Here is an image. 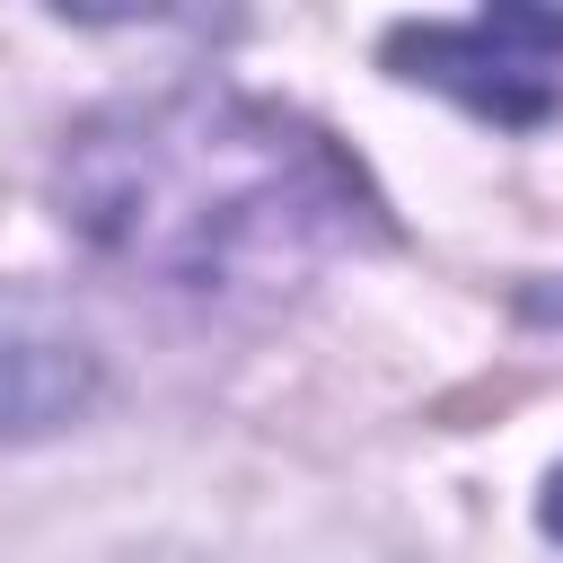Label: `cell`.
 I'll list each match as a JSON object with an SVG mask.
<instances>
[{
    "label": "cell",
    "instance_id": "4",
    "mask_svg": "<svg viewBox=\"0 0 563 563\" xmlns=\"http://www.w3.org/2000/svg\"><path fill=\"white\" fill-rule=\"evenodd\" d=\"M537 528H545V537H563V466L545 475V501H537Z\"/></svg>",
    "mask_w": 563,
    "mask_h": 563
},
{
    "label": "cell",
    "instance_id": "3",
    "mask_svg": "<svg viewBox=\"0 0 563 563\" xmlns=\"http://www.w3.org/2000/svg\"><path fill=\"white\" fill-rule=\"evenodd\" d=\"M106 396V361L97 334L26 282H0V440H53L70 422H88Z\"/></svg>",
    "mask_w": 563,
    "mask_h": 563
},
{
    "label": "cell",
    "instance_id": "2",
    "mask_svg": "<svg viewBox=\"0 0 563 563\" xmlns=\"http://www.w3.org/2000/svg\"><path fill=\"white\" fill-rule=\"evenodd\" d=\"M378 62L501 132H537L563 114V9H475V18H405Z\"/></svg>",
    "mask_w": 563,
    "mask_h": 563
},
{
    "label": "cell",
    "instance_id": "1",
    "mask_svg": "<svg viewBox=\"0 0 563 563\" xmlns=\"http://www.w3.org/2000/svg\"><path fill=\"white\" fill-rule=\"evenodd\" d=\"M53 211L97 264L185 299H290L387 246V202L361 158L220 79L79 114L53 150Z\"/></svg>",
    "mask_w": 563,
    "mask_h": 563
}]
</instances>
